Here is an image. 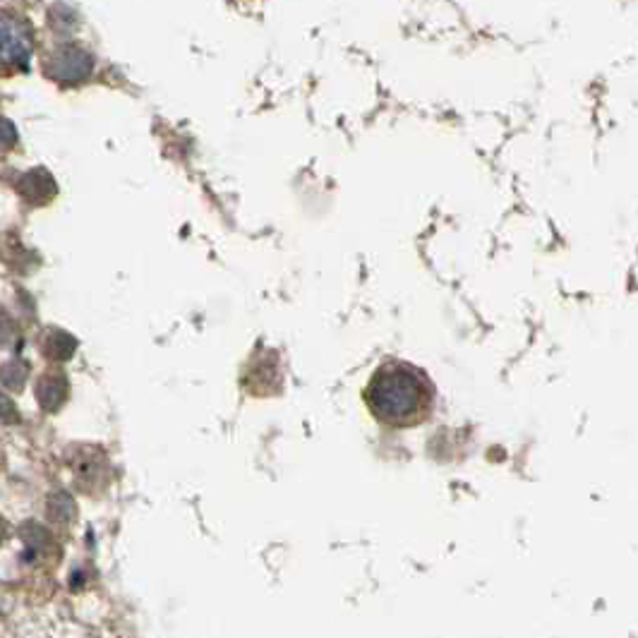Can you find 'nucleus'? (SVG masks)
<instances>
[{"label": "nucleus", "mask_w": 638, "mask_h": 638, "mask_svg": "<svg viewBox=\"0 0 638 638\" xmlns=\"http://www.w3.org/2000/svg\"><path fill=\"white\" fill-rule=\"evenodd\" d=\"M366 404L374 420L386 428H413V425L428 420L434 392L420 370L408 362L390 360L370 378Z\"/></svg>", "instance_id": "f257e3e1"}, {"label": "nucleus", "mask_w": 638, "mask_h": 638, "mask_svg": "<svg viewBox=\"0 0 638 638\" xmlns=\"http://www.w3.org/2000/svg\"><path fill=\"white\" fill-rule=\"evenodd\" d=\"M94 58L78 46H60L46 62V72L58 82H82L90 78Z\"/></svg>", "instance_id": "f03ea898"}, {"label": "nucleus", "mask_w": 638, "mask_h": 638, "mask_svg": "<svg viewBox=\"0 0 638 638\" xmlns=\"http://www.w3.org/2000/svg\"><path fill=\"white\" fill-rule=\"evenodd\" d=\"M32 51H34V42H32V30L27 27V22H22L20 18L5 15V20H3V60H5V66L27 68Z\"/></svg>", "instance_id": "7ed1b4c3"}, {"label": "nucleus", "mask_w": 638, "mask_h": 638, "mask_svg": "<svg viewBox=\"0 0 638 638\" xmlns=\"http://www.w3.org/2000/svg\"><path fill=\"white\" fill-rule=\"evenodd\" d=\"M36 396L46 410H56L68 396V382L62 374H46V378L39 380V386H36Z\"/></svg>", "instance_id": "20e7f679"}, {"label": "nucleus", "mask_w": 638, "mask_h": 638, "mask_svg": "<svg viewBox=\"0 0 638 638\" xmlns=\"http://www.w3.org/2000/svg\"><path fill=\"white\" fill-rule=\"evenodd\" d=\"M51 178L44 171H32L24 175V178L20 181V187H22V195L32 199V202H44V199L51 197L54 193H48V190H42V183H48Z\"/></svg>", "instance_id": "39448f33"}]
</instances>
